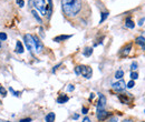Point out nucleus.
Wrapping results in <instances>:
<instances>
[{"mask_svg": "<svg viewBox=\"0 0 145 122\" xmlns=\"http://www.w3.org/2000/svg\"><path fill=\"white\" fill-rule=\"evenodd\" d=\"M83 0H61V9L65 17L72 19L82 12Z\"/></svg>", "mask_w": 145, "mask_h": 122, "instance_id": "obj_1", "label": "nucleus"}, {"mask_svg": "<svg viewBox=\"0 0 145 122\" xmlns=\"http://www.w3.org/2000/svg\"><path fill=\"white\" fill-rule=\"evenodd\" d=\"M31 2L33 5V7H35L41 15L43 16L46 15V12H47V6H46L45 0H31Z\"/></svg>", "mask_w": 145, "mask_h": 122, "instance_id": "obj_2", "label": "nucleus"}, {"mask_svg": "<svg viewBox=\"0 0 145 122\" xmlns=\"http://www.w3.org/2000/svg\"><path fill=\"white\" fill-rule=\"evenodd\" d=\"M25 43L26 46H27V49L29 50V52H32L33 48H35V41H33V37L31 35H29V33H27V35H25Z\"/></svg>", "mask_w": 145, "mask_h": 122, "instance_id": "obj_3", "label": "nucleus"}, {"mask_svg": "<svg viewBox=\"0 0 145 122\" xmlns=\"http://www.w3.org/2000/svg\"><path fill=\"white\" fill-rule=\"evenodd\" d=\"M81 74L86 79H89L93 76V70L89 66H81Z\"/></svg>", "mask_w": 145, "mask_h": 122, "instance_id": "obj_4", "label": "nucleus"}, {"mask_svg": "<svg viewBox=\"0 0 145 122\" xmlns=\"http://www.w3.org/2000/svg\"><path fill=\"white\" fill-rule=\"evenodd\" d=\"M112 88H113L114 90H115V91L121 92V91H123V90L126 88V83H125V81H124L123 79H121V80H118L117 82H115V83H113Z\"/></svg>", "mask_w": 145, "mask_h": 122, "instance_id": "obj_5", "label": "nucleus"}, {"mask_svg": "<svg viewBox=\"0 0 145 122\" xmlns=\"http://www.w3.org/2000/svg\"><path fill=\"white\" fill-rule=\"evenodd\" d=\"M33 37V41H35V50L37 53H40L44 49V46H43V42L40 41V39L37 37V36H32Z\"/></svg>", "mask_w": 145, "mask_h": 122, "instance_id": "obj_6", "label": "nucleus"}, {"mask_svg": "<svg viewBox=\"0 0 145 122\" xmlns=\"http://www.w3.org/2000/svg\"><path fill=\"white\" fill-rule=\"evenodd\" d=\"M112 115V113L111 112H107V111L105 110H100V111H97V119L99 121H104L106 119L108 118V116Z\"/></svg>", "mask_w": 145, "mask_h": 122, "instance_id": "obj_7", "label": "nucleus"}, {"mask_svg": "<svg viewBox=\"0 0 145 122\" xmlns=\"http://www.w3.org/2000/svg\"><path fill=\"white\" fill-rule=\"evenodd\" d=\"M106 105V98L105 95L103 94H99V100H98V103H97V111H100L105 108Z\"/></svg>", "mask_w": 145, "mask_h": 122, "instance_id": "obj_8", "label": "nucleus"}, {"mask_svg": "<svg viewBox=\"0 0 145 122\" xmlns=\"http://www.w3.org/2000/svg\"><path fill=\"white\" fill-rule=\"evenodd\" d=\"M71 37H72L71 35H60V36H57V37L54 38V41H55V42H61V41H65Z\"/></svg>", "mask_w": 145, "mask_h": 122, "instance_id": "obj_9", "label": "nucleus"}, {"mask_svg": "<svg viewBox=\"0 0 145 122\" xmlns=\"http://www.w3.org/2000/svg\"><path fill=\"white\" fill-rule=\"evenodd\" d=\"M131 50H132V43H127V45H126L123 49H122L121 54L123 57H126V56H128V53L131 52Z\"/></svg>", "mask_w": 145, "mask_h": 122, "instance_id": "obj_10", "label": "nucleus"}, {"mask_svg": "<svg viewBox=\"0 0 145 122\" xmlns=\"http://www.w3.org/2000/svg\"><path fill=\"white\" fill-rule=\"evenodd\" d=\"M68 100H69L68 95L65 94V93H61V94H59V97L57 98V103H59V104H63V103H66Z\"/></svg>", "mask_w": 145, "mask_h": 122, "instance_id": "obj_11", "label": "nucleus"}, {"mask_svg": "<svg viewBox=\"0 0 145 122\" xmlns=\"http://www.w3.org/2000/svg\"><path fill=\"white\" fill-rule=\"evenodd\" d=\"M135 41H136L137 45H138V46L145 51V38L143 37V36H139V37H137V38L135 39Z\"/></svg>", "mask_w": 145, "mask_h": 122, "instance_id": "obj_12", "label": "nucleus"}, {"mask_svg": "<svg viewBox=\"0 0 145 122\" xmlns=\"http://www.w3.org/2000/svg\"><path fill=\"white\" fill-rule=\"evenodd\" d=\"M17 53H24V46H22L21 41H17L16 42V49H15Z\"/></svg>", "mask_w": 145, "mask_h": 122, "instance_id": "obj_13", "label": "nucleus"}, {"mask_svg": "<svg viewBox=\"0 0 145 122\" xmlns=\"http://www.w3.org/2000/svg\"><path fill=\"white\" fill-rule=\"evenodd\" d=\"M55 119H56L55 113H54V112H49L48 114L46 115L45 121H46V122H54V121H55Z\"/></svg>", "mask_w": 145, "mask_h": 122, "instance_id": "obj_14", "label": "nucleus"}, {"mask_svg": "<svg viewBox=\"0 0 145 122\" xmlns=\"http://www.w3.org/2000/svg\"><path fill=\"white\" fill-rule=\"evenodd\" d=\"M125 27H126V28H129V29H133V28L135 27V25H134L133 20H132L129 17L126 18V20H125Z\"/></svg>", "mask_w": 145, "mask_h": 122, "instance_id": "obj_15", "label": "nucleus"}, {"mask_svg": "<svg viewBox=\"0 0 145 122\" xmlns=\"http://www.w3.org/2000/svg\"><path fill=\"white\" fill-rule=\"evenodd\" d=\"M93 53V48H90V47H87V48L84 49V52H83V54H84L85 57H90Z\"/></svg>", "mask_w": 145, "mask_h": 122, "instance_id": "obj_16", "label": "nucleus"}, {"mask_svg": "<svg viewBox=\"0 0 145 122\" xmlns=\"http://www.w3.org/2000/svg\"><path fill=\"white\" fill-rule=\"evenodd\" d=\"M118 98H120L121 102H123V103H128L129 102V98L126 97V94H120Z\"/></svg>", "mask_w": 145, "mask_h": 122, "instance_id": "obj_17", "label": "nucleus"}, {"mask_svg": "<svg viewBox=\"0 0 145 122\" xmlns=\"http://www.w3.org/2000/svg\"><path fill=\"white\" fill-rule=\"evenodd\" d=\"M123 77H124V71H123V70L120 69V70H117V71L115 72V78H116V79L121 80Z\"/></svg>", "mask_w": 145, "mask_h": 122, "instance_id": "obj_18", "label": "nucleus"}, {"mask_svg": "<svg viewBox=\"0 0 145 122\" xmlns=\"http://www.w3.org/2000/svg\"><path fill=\"white\" fill-rule=\"evenodd\" d=\"M107 17H108V12H107V11L102 12V14H100V20H99V23H103V22H104L105 20L107 19Z\"/></svg>", "mask_w": 145, "mask_h": 122, "instance_id": "obj_19", "label": "nucleus"}, {"mask_svg": "<svg viewBox=\"0 0 145 122\" xmlns=\"http://www.w3.org/2000/svg\"><path fill=\"white\" fill-rule=\"evenodd\" d=\"M31 14H32V16H33V17L36 18V20H37V21L39 22V23H41V18L39 17V16H38V14H37V12L35 11V10H32V11H31Z\"/></svg>", "mask_w": 145, "mask_h": 122, "instance_id": "obj_20", "label": "nucleus"}, {"mask_svg": "<svg viewBox=\"0 0 145 122\" xmlns=\"http://www.w3.org/2000/svg\"><path fill=\"white\" fill-rule=\"evenodd\" d=\"M137 78H138V73H137L136 71H132L131 72V79L132 80H136Z\"/></svg>", "mask_w": 145, "mask_h": 122, "instance_id": "obj_21", "label": "nucleus"}, {"mask_svg": "<svg viewBox=\"0 0 145 122\" xmlns=\"http://www.w3.org/2000/svg\"><path fill=\"white\" fill-rule=\"evenodd\" d=\"M0 94H1L2 97H6V95H7V90L5 89L2 85H0Z\"/></svg>", "mask_w": 145, "mask_h": 122, "instance_id": "obj_22", "label": "nucleus"}, {"mask_svg": "<svg viewBox=\"0 0 145 122\" xmlns=\"http://www.w3.org/2000/svg\"><path fill=\"white\" fill-rule=\"evenodd\" d=\"M137 68H138V64H137V62H136V61L132 62V64H131V69L133 70V71H136Z\"/></svg>", "mask_w": 145, "mask_h": 122, "instance_id": "obj_23", "label": "nucleus"}, {"mask_svg": "<svg viewBox=\"0 0 145 122\" xmlns=\"http://www.w3.org/2000/svg\"><path fill=\"white\" fill-rule=\"evenodd\" d=\"M134 85H135V82H134V80H131V81H129L128 83L126 84V88H128V89H132V88H134Z\"/></svg>", "mask_w": 145, "mask_h": 122, "instance_id": "obj_24", "label": "nucleus"}, {"mask_svg": "<svg viewBox=\"0 0 145 122\" xmlns=\"http://www.w3.org/2000/svg\"><path fill=\"white\" fill-rule=\"evenodd\" d=\"M9 91L11 92L12 94L15 95V97H19V95H20V92H19V91H15V90L12 89V88H9Z\"/></svg>", "mask_w": 145, "mask_h": 122, "instance_id": "obj_25", "label": "nucleus"}, {"mask_svg": "<svg viewBox=\"0 0 145 122\" xmlns=\"http://www.w3.org/2000/svg\"><path fill=\"white\" fill-rule=\"evenodd\" d=\"M75 74L76 76H81V66L75 67Z\"/></svg>", "mask_w": 145, "mask_h": 122, "instance_id": "obj_26", "label": "nucleus"}, {"mask_svg": "<svg viewBox=\"0 0 145 122\" xmlns=\"http://www.w3.org/2000/svg\"><path fill=\"white\" fill-rule=\"evenodd\" d=\"M7 39V35L5 32H0V41H5Z\"/></svg>", "mask_w": 145, "mask_h": 122, "instance_id": "obj_27", "label": "nucleus"}, {"mask_svg": "<svg viewBox=\"0 0 145 122\" xmlns=\"http://www.w3.org/2000/svg\"><path fill=\"white\" fill-rule=\"evenodd\" d=\"M16 2H17V5L19 7H24L25 6V1H24V0H16Z\"/></svg>", "mask_w": 145, "mask_h": 122, "instance_id": "obj_28", "label": "nucleus"}, {"mask_svg": "<svg viewBox=\"0 0 145 122\" xmlns=\"http://www.w3.org/2000/svg\"><path fill=\"white\" fill-rule=\"evenodd\" d=\"M67 90H68L69 92H71V91H74V90H75V87L72 84H69L68 87H67Z\"/></svg>", "mask_w": 145, "mask_h": 122, "instance_id": "obj_29", "label": "nucleus"}, {"mask_svg": "<svg viewBox=\"0 0 145 122\" xmlns=\"http://www.w3.org/2000/svg\"><path fill=\"white\" fill-rule=\"evenodd\" d=\"M87 112H88V109H87L86 107H83V109H82V113H83V114H87Z\"/></svg>", "mask_w": 145, "mask_h": 122, "instance_id": "obj_30", "label": "nucleus"}, {"mask_svg": "<svg viewBox=\"0 0 145 122\" xmlns=\"http://www.w3.org/2000/svg\"><path fill=\"white\" fill-rule=\"evenodd\" d=\"M20 122H31V118H25V119H21Z\"/></svg>", "mask_w": 145, "mask_h": 122, "instance_id": "obj_31", "label": "nucleus"}, {"mask_svg": "<svg viewBox=\"0 0 145 122\" xmlns=\"http://www.w3.org/2000/svg\"><path fill=\"white\" fill-rule=\"evenodd\" d=\"M82 122H92V121H90L89 118H87V116H86V118H84V120H83Z\"/></svg>", "mask_w": 145, "mask_h": 122, "instance_id": "obj_32", "label": "nucleus"}, {"mask_svg": "<svg viewBox=\"0 0 145 122\" xmlns=\"http://www.w3.org/2000/svg\"><path fill=\"white\" fill-rule=\"evenodd\" d=\"M78 118H79L78 114H74V115H72V119H74V120H77Z\"/></svg>", "mask_w": 145, "mask_h": 122, "instance_id": "obj_33", "label": "nucleus"}, {"mask_svg": "<svg viewBox=\"0 0 145 122\" xmlns=\"http://www.w3.org/2000/svg\"><path fill=\"white\" fill-rule=\"evenodd\" d=\"M110 122H117V118H112L110 120Z\"/></svg>", "mask_w": 145, "mask_h": 122, "instance_id": "obj_34", "label": "nucleus"}, {"mask_svg": "<svg viewBox=\"0 0 145 122\" xmlns=\"http://www.w3.org/2000/svg\"><path fill=\"white\" fill-rule=\"evenodd\" d=\"M144 20H145V19H144V18H143V19H141V20H139V21H138V25H139V26H142V25H143Z\"/></svg>", "mask_w": 145, "mask_h": 122, "instance_id": "obj_35", "label": "nucleus"}, {"mask_svg": "<svg viewBox=\"0 0 145 122\" xmlns=\"http://www.w3.org/2000/svg\"><path fill=\"white\" fill-rule=\"evenodd\" d=\"M48 2H49L48 6H51V7H53V0H48Z\"/></svg>", "mask_w": 145, "mask_h": 122, "instance_id": "obj_36", "label": "nucleus"}, {"mask_svg": "<svg viewBox=\"0 0 145 122\" xmlns=\"http://www.w3.org/2000/svg\"><path fill=\"white\" fill-rule=\"evenodd\" d=\"M122 122H133V121L129 120V119H126V120H124V121H122Z\"/></svg>", "mask_w": 145, "mask_h": 122, "instance_id": "obj_37", "label": "nucleus"}, {"mask_svg": "<svg viewBox=\"0 0 145 122\" xmlns=\"http://www.w3.org/2000/svg\"><path fill=\"white\" fill-rule=\"evenodd\" d=\"M94 97H95V94H94V93H92V94H90V98H89V99L92 100V99H93V98H94Z\"/></svg>", "mask_w": 145, "mask_h": 122, "instance_id": "obj_38", "label": "nucleus"}, {"mask_svg": "<svg viewBox=\"0 0 145 122\" xmlns=\"http://www.w3.org/2000/svg\"><path fill=\"white\" fill-rule=\"evenodd\" d=\"M0 48H1V42H0Z\"/></svg>", "mask_w": 145, "mask_h": 122, "instance_id": "obj_39", "label": "nucleus"}, {"mask_svg": "<svg viewBox=\"0 0 145 122\" xmlns=\"http://www.w3.org/2000/svg\"><path fill=\"white\" fill-rule=\"evenodd\" d=\"M144 36H145V32H144ZM144 38H145V37H144Z\"/></svg>", "mask_w": 145, "mask_h": 122, "instance_id": "obj_40", "label": "nucleus"}, {"mask_svg": "<svg viewBox=\"0 0 145 122\" xmlns=\"http://www.w3.org/2000/svg\"><path fill=\"white\" fill-rule=\"evenodd\" d=\"M0 103H1V100H0Z\"/></svg>", "mask_w": 145, "mask_h": 122, "instance_id": "obj_41", "label": "nucleus"}, {"mask_svg": "<svg viewBox=\"0 0 145 122\" xmlns=\"http://www.w3.org/2000/svg\"><path fill=\"white\" fill-rule=\"evenodd\" d=\"M142 122H145V121H142Z\"/></svg>", "mask_w": 145, "mask_h": 122, "instance_id": "obj_42", "label": "nucleus"}, {"mask_svg": "<svg viewBox=\"0 0 145 122\" xmlns=\"http://www.w3.org/2000/svg\"><path fill=\"white\" fill-rule=\"evenodd\" d=\"M144 112H145V110H144Z\"/></svg>", "mask_w": 145, "mask_h": 122, "instance_id": "obj_43", "label": "nucleus"}]
</instances>
